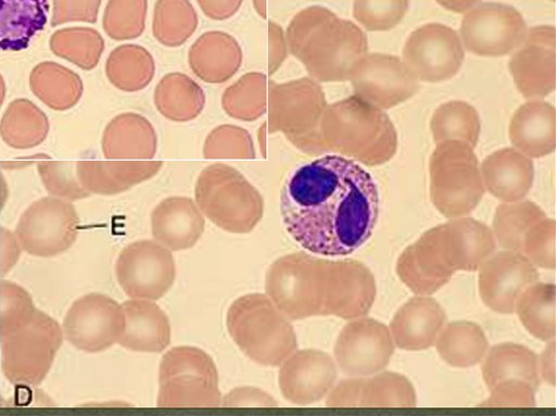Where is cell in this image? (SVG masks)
Returning a JSON list of instances; mask_svg holds the SVG:
<instances>
[{
	"label": "cell",
	"instance_id": "cell-16",
	"mask_svg": "<svg viewBox=\"0 0 556 416\" xmlns=\"http://www.w3.org/2000/svg\"><path fill=\"white\" fill-rule=\"evenodd\" d=\"M443 323L444 313L435 301L416 298L399 311L392 327L402 349L419 350L432 343Z\"/></svg>",
	"mask_w": 556,
	"mask_h": 416
},
{
	"label": "cell",
	"instance_id": "cell-7",
	"mask_svg": "<svg viewBox=\"0 0 556 416\" xmlns=\"http://www.w3.org/2000/svg\"><path fill=\"white\" fill-rule=\"evenodd\" d=\"M401 59L419 81L439 83L458 73L465 59V48L455 29L429 23L410 33Z\"/></svg>",
	"mask_w": 556,
	"mask_h": 416
},
{
	"label": "cell",
	"instance_id": "cell-24",
	"mask_svg": "<svg viewBox=\"0 0 556 416\" xmlns=\"http://www.w3.org/2000/svg\"><path fill=\"white\" fill-rule=\"evenodd\" d=\"M1 242V265L0 270L5 275L12 266L17 262L21 254V245L15 237L9 230L1 228L0 235Z\"/></svg>",
	"mask_w": 556,
	"mask_h": 416
},
{
	"label": "cell",
	"instance_id": "cell-10",
	"mask_svg": "<svg viewBox=\"0 0 556 416\" xmlns=\"http://www.w3.org/2000/svg\"><path fill=\"white\" fill-rule=\"evenodd\" d=\"M119 328L117 305L99 293L85 294L75 300L63 318L64 339L85 352L108 348Z\"/></svg>",
	"mask_w": 556,
	"mask_h": 416
},
{
	"label": "cell",
	"instance_id": "cell-14",
	"mask_svg": "<svg viewBox=\"0 0 556 416\" xmlns=\"http://www.w3.org/2000/svg\"><path fill=\"white\" fill-rule=\"evenodd\" d=\"M483 186L504 202L520 201L533 181L531 157L515 148H502L489 154L480 166Z\"/></svg>",
	"mask_w": 556,
	"mask_h": 416
},
{
	"label": "cell",
	"instance_id": "cell-22",
	"mask_svg": "<svg viewBox=\"0 0 556 416\" xmlns=\"http://www.w3.org/2000/svg\"><path fill=\"white\" fill-rule=\"evenodd\" d=\"M38 171L47 190L56 197L74 200L84 197V190L74 178L71 164L41 163Z\"/></svg>",
	"mask_w": 556,
	"mask_h": 416
},
{
	"label": "cell",
	"instance_id": "cell-12",
	"mask_svg": "<svg viewBox=\"0 0 556 416\" xmlns=\"http://www.w3.org/2000/svg\"><path fill=\"white\" fill-rule=\"evenodd\" d=\"M536 278L538 273L522 255L511 252L496 254L481 272L482 298L493 310L510 313L522 290Z\"/></svg>",
	"mask_w": 556,
	"mask_h": 416
},
{
	"label": "cell",
	"instance_id": "cell-15",
	"mask_svg": "<svg viewBox=\"0 0 556 416\" xmlns=\"http://www.w3.org/2000/svg\"><path fill=\"white\" fill-rule=\"evenodd\" d=\"M48 0H0V51H21L45 28Z\"/></svg>",
	"mask_w": 556,
	"mask_h": 416
},
{
	"label": "cell",
	"instance_id": "cell-11",
	"mask_svg": "<svg viewBox=\"0 0 556 416\" xmlns=\"http://www.w3.org/2000/svg\"><path fill=\"white\" fill-rule=\"evenodd\" d=\"M393 348L388 329L372 319L345 327L337 346V358L350 375H369L383 368Z\"/></svg>",
	"mask_w": 556,
	"mask_h": 416
},
{
	"label": "cell",
	"instance_id": "cell-23",
	"mask_svg": "<svg viewBox=\"0 0 556 416\" xmlns=\"http://www.w3.org/2000/svg\"><path fill=\"white\" fill-rule=\"evenodd\" d=\"M100 0H53L52 25L72 21L93 22Z\"/></svg>",
	"mask_w": 556,
	"mask_h": 416
},
{
	"label": "cell",
	"instance_id": "cell-5",
	"mask_svg": "<svg viewBox=\"0 0 556 416\" xmlns=\"http://www.w3.org/2000/svg\"><path fill=\"white\" fill-rule=\"evenodd\" d=\"M79 219L73 204L61 198H42L21 215L15 237L26 253L52 257L67 251L78 235Z\"/></svg>",
	"mask_w": 556,
	"mask_h": 416
},
{
	"label": "cell",
	"instance_id": "cell-13",
	"mask_svg": "<svg viewBox=\"0 0 556 416\" xmlns=\"http://www.w3.org/2000/svg\"><path fill=\"white\" fill-rule=\"evenodd\" d=\"M513 148L529 157H542L556 147V111L542 99H530L513 114L508 127Z\"/></svg>",
	"mask_w": 556,
	"mask_h": 416
},
{
	"label": "cell",
	"instance_id": "cell-4",
	"mask_svg": "<svg viewBox=\"0 0 556 416\" xmlns=\"http://www.w3.org/2000/svg\"><path fill=\"white\" fill-rule=\"evenodd\" d=\"M435 144L429 162L431 200L446 216L466 214L484 192L473 148L458 140Z\"/></svg>",
	"mask_w": 556,
	"mask_h": 416
},
{
	"label": "cell",
	"instance_id": "cell-25",
	"mask_svg": "<svg viewBox=\"0 0 556 416\" xmlns=\"http://www.w3.org/2000/svg\"><path fill=\"white\" fill-rule=\"evenodd\" d=\"M441 7L455 13H466L482 0H435Z\"/></svg>",
	"mask_w": 556,
	"mask_h": 416
},
{
	"label": "cell",
	"instance_id": "cell-19",
	"mask_svg": "<svg viewBox=\"0 0 556 416\" xmlns=\"http://www.w3.org/2000/svg\"><path fill=\"white\" fill-rule=\"evenodd\" d=\"M409 0H353V17L369 31L395 27L405 16Z\"/></svg>",
	"mask_w": 556,
	"mask_h": 416
},
{
	"label": "cell",
	"instance_id": "cell-17",
	"mask_svg": "<svg viewBox=\"0 0 556 416\" xmlns=\"http://www.w3.org/2000/svg\"><path fill=\"white\" fill-rule=\"evenodd\" d=\"M430 130L435 143L458 140L475 148L480 136V117L471 104L460 100L447 101L433 112Z\"/></svg>",
	"mask_w": 556,
	"mask_h": 416
},
{
	"label": "cell",
	"instance_id": "cell-20",
	"mask_svg": "<svg viewBox=\"0 0 556 416\" xmlns=\"http://www.w3.org/2000/svg\"><path fill=\"white\" fill-rule=\"evenodd\" d=\"M36 310L31 295L22 286L0 280V343Z\"/></svg>",
	"mask_w": 556,
	"mask_h": 416
},
{
	"label": "cell",
	"instance_id": "cell-8",
	"mask_svg": "<svg viewBox=\"0 0 556 416\" xmlns=\"http://www.w3.org/2000/svg\"><path fill=\"white\" fill-rule=\"evenodd\" d=\"M353 94L381 109H391L412 98L420 81L399 56L366 53L349 76Z\"/></svg>",
	"mask_w": 556,
	"mask_h": 416
},
{
	"label": "cell",
	"instance_id": "cell-2",
	"mask_svg": "<svg viewBox=\"0 0 556 416\" xmlns=\"http://www.w3.org/2000/svg\"><path fill=\"white\" fill-rule=\"evenodd\" d=\"M330 113L331 139L340 155L375 166L396 152L397 133L383 110L352 94L336 103Z\"/></svg>",
	"mask_w": 556,
	"mask_h": 416
},
{
	"label": "cell",
	"instance_id": "cell-9",
	"mask_svg": "<svg viewBox=\"0 0 556 416\" xmlns=\"http://www.w3.org/2000/svg\"><path fill=\"white\" fill-rule=\"evenodd\" d=\"M555 27L528 28L523 42L508 62L518 91L527 99H542L555 89Z\"/></svg>",
	"mask_w": 556,
	"mask_h": 416
},
{
	"label": "cell",
	"instance_id": "cell-18",
	"mask_svg": "<svg viewBox=\"0 0 556 416\" xmlns=\"http://www.w3.org/2000/svg\"><path fill=\"white\" fill-rule=\"evenodd\" d=\"M519 317L538 338H553L554 285L540 283L528 289L519 302Z\"/></svg>",
	"mask_w": 556,
	"mask_h": 416
},
{
	"label": "cell",
	"instance_id": "cell-3",
	"mask_svg": "<svg viewBox=\"0 0 556 416\" xmlns=\"http://www.w3.org/2000/svg\"><path fill=\"white\" fill-rule=\"evenodd\" d=\"M63 340L62 326L36 308L0 343L3 375L13 385H39L48 375Z\"/></svg>",
	"mask_w": 556,
	"mask_h": 416
},
{
	"label": "cell",
	"instance_id": "cell-6",
	"mask_svg": "<svg viewBox=\"0 0 556 416\" xmlns=\"http://www.w3.org/2000/svg\"><path fill=\"white\" fill-rule=\"evenodd\" d=\"M528 26L521 13L502 2H480L462 20L459 37L465 50L480 56H502L525 40Z\"/></svg>",
	"mask_w": 556,
	"mask_h": 416
},
{
	"label": "cell",
	"instance_id": "cell-21",
	"mask_svg": "<svg viewBox=\"0 0 556 416\" xmlns=\"http://www.w3.org/2000/svg\"><path fill=\"white\" fill-rule=\"evenodd\" d=\"M544 213L534 203L508 202L501 204L495 213L494 227L500 237L504 235H527L526 230H530V226L541 220Z\"/></svg>",
	"mask_w": 556,
	"mask_h": 416
},
{
	"label": "cell",
	"instance_id": "cell-1",
	"mask_svg": "<svg viewBox=\"0 0 556 416\" xmlns=\"http://www.w3.org/2000/svg\"><path fill=\"white\" fill-rule=\"evenodd\" d=\"M379 197L356 161L328 154L296 167L280 193L282 224L304 250L321 256L353 253L371 236Z\"/></svg>",
	"mask_w": 556,
	"mask_h": 416
}]
</instances>
